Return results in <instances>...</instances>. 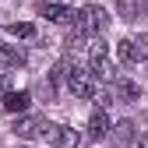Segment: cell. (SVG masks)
<instances>
[{
	"mask_svg": "<svg viewBox=\"0 0 148 148\" xmlns=\"http://www.w3.org/2000/svg\"><path fill=\"white\" fill-rule=\"evenodd\" d=\"M21 64H25L21 53H18L14 46H4V42H0V71H4V67H21Z\"/></svg>",
	"mask_w": 148,
	"mask_h": 148,
	"instance_id": "cell-11",
	"label": "cell"
},
{
	"mask_svg": "<svg viewBox=\"0 0 148 148\" xmlns=\"http://www.w3.org/2000/svg\"><path fill=\"white\" fill-rule=\"evenodd\" d=\"M53 145H57V148H78V145H81V134L74 131V127H64V123H57Z\"/></svg>",
	"mask_w": 148,
	"mask_h": 148,
	"instance_id": "cell-6",
	"label": "cell"
},
{
	"mask_svg": "<svg viewBox=\"0 0 148 148\" xmlns=\"http://www.w3.org/2000/svg\"><path fill=\"white\" fill-rule=\"evenodd\" d=\"M116 57H120L123 64H138V60H134V46H131V39H120V42H116Z\"/></svg>",
	"mask_w": 148,
	"mask_h": 148,
	"instance_id": "cell-15",
	"label": "cell"
},
{
	"mask_svg": "<svg viewBox=\"0 0 148 148\" xmlns=\"http://www.w3.org/2000/svg\"><path fill=\"white\" fill-rule=\"evenodd\" d=\"M113 85H116V95H120V99H127V102H134V99L141 95V88H138V81H131V78H116Z\"/></svg>",
	"mask_w": 148,
	"mask_h": 148,
	"instance_id": "cell-10",
	"label": "cell"
},
{
	"mask_svg": "<svg viewBox=\"0 0 148 148\" xmlns=\"http://www.w3.org/2000/svg\"><path fill=\"white\" fill-rule=\"evenodd\" d=\"M109 134H113V123H109L106 109H92V116H88V138L92 141H102Z\"/></svg>",
	"mask_w": 148,
	"mask_h": 148,
	"instance_id": "cell-3",
	"label": "cell"
},
{
	"mask_svg": "<svg viewBox=\"0 0 148 148\" xmlns=\"http://www.w3.org/2000/svg\"><path fill=\"white\" fill-rule=\"evenodd\" d=\"M7 95H11V78L0 74V99H7Z\"/></svg>",
	"mask_w": 148,
	"mask_h": 148,
	"instance_id": "cell-18",
	"label": "cell"
},
{
	"mask_svg": "<svg viewBox=\"0 0 148 148\" xmlns=\"http://www.w3.org/2000/svg\"><path fill=\"white\" fill-rule=\"evenodd\" d=\"M28 102H32V95L21 88V92H11V95L4 99V109H7V113H25V109H28Z\"/></svg>",
	"mask_w": 148,
	"mask_h": 148,
	"instance_id": "cell-9",
	"label": "cell"
},
{
	"mask_svg": "<svg viewBox=\"0 0 148 148\" xmlns=\"http://www.w3.org/2000/svg\"><path fill=\"white\" fill-rule=\"evenodd\" d=\"M7 35H14V39H32L35 25L32 21H14V25H7Z\"/></svg>",
	"mask_w": 148,
	"mask_h": 148,
	"instance_id": "cell-12",
	"label": "cell"
},
{
	"mask_svg": "<svg viewBox=\"0 0 148 148\" xmlns=\"http://www.w3.org/2000/svg\"><path fill=\"white\" fill-rule=\"evenodd\" d=\"M127 148H148V131H138V134H134V141L127 145Z\"/></svg>",
	"mask_w": 148,
	"mask_h": 148,
	"instance_id": "cell-17",
	"label": "cell"
},
{
	"mask_svg": "<svg viewBox=\"0 0 148 148\" xmlns=\"http://www.w3.org/2000/svg\"><path fill=\"white\" fill-rule=\"evenodd\" d=\"M39 127H42V116H21L14 123V134L18 138H39Z\"/></svg>",
	"mask_w": 148,
	"mask_h": 148,
	"instance_id": "cell-7",
	"label": "cell"
},
{
	"mask_svg": "<svg viewBox=\"0 0 148 148\" xmlns=\"http://www.w3.org/2000/svg\"><path fill=\"white\" fill-rule=\"evenodd\" d=\"M131 46H134V60H148V32H138Z\"/></svg>",
	"mask_w": 148,
	"mask_h": 148,
	"instance_id": "cell-14",
	"label": "cell"
},
{
	"mask_svg": "<svg viewBox=\"0 0 148 148\" xmlns=\"http://www.w3.org/2000/svg\"><path fill=\"white\" fill-rule=\"evenodd\" d=\"M64 81H67V88L78 99H95V81H92V74L81 71L78 64H64Z\"/></svg>",
	"mask_w": 148,
	"mask_h": 148,
	"instance_id": "cell-2",
	"label": "cell"
},
{
	"mask_svg": "<svg viewBox=\"0 0 148 148\" xmlns=\"http://www.w3.org/2000/svg\"><path fill=\"white\" fill-rule=\"evenodd\" d=\"M106 25H109V14L99 4H85L78 14H74V28H78L85 39H99V35L106 32Z\"/></svg>",
	"mask_w": 148,
	"mask_h": 148,
	"instance_id": "cell-1",
	"label": "cell"
},
{
	"mask_svg": "<svg viewBox=\"0 0 148 148\" xmlns=\"http://www.w3.org/2000/svg\"><path fill=\"white\" fill-rule=\"evenodd\" d=\"M85 42H88L85 35H81L78 28H71V35H67V46H71V49H85Z\"/></svg>",
	"mask_w": 148,
	"mask_h": 148,
	"instance_id": "cell-16",
	"label": "cell"
},
{
	"mask_svg": "<svg viewBox=\"0 0 148 148\" xmlns=\"http://www.w3.org/2000/svg\"><path fill=\"white\" fill-rule=\"evenodd\" d=\"M113 131H116V141H120V145H131V141H134V134H138V127H134L131 120H123V123H116V127H113Z\"/></svg>",
	"mask_w": 148,
	"mask_h": 148,
	"instance_id": "cell-13",
	"label": "cell"
},
{
	"mask_svg": "<svg viewBox=\"0 0 148 148\" xmlns=\"http://www.w3.org/2000/svg\"><path fill=\"white\" fill-rule=\"evenodd\" d=\"M39 14L49 18V21H57V25H71L78 11H71L67 4H39Z\"/></svg>",
	"mask_w": 148,
	"mask_h": 148,
	"instance_id": "cell-4",
	"label": "cell"
},
{
	"mask_svg": "<svg viewBox=\"0 0 148 148\" xmlns=\"http://www.w3.org/2000/svg\"><path fill=\"white\" fill-rule=\"evenodd\" d=\"M92 81H116V71L109 64V57H92Z\"/></svg>",
	"mask_w": 148,
	"mask_h": 148,
	"instance_id": "cell-5",
	"label": "cell"
},
{
	"mask_svg": "<svg viewBox=\"0 0 148 148\" xmlns=\"http://www.w3.org/2000/svg\"><path fill=\"white\" fill-rule=\"evenodd\" d=\"M145 7H148V0H116V11H120V18H127V21L141 18Z\"/></svg>",
	"mask_w": 148,
	"mask_h": 148,
	"instance_id": "cell-8",
	"label": "cell"
}]
</instances>
